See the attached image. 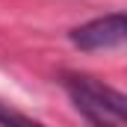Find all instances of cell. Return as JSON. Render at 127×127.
<instances>
[{"label": "cell", "instance_id": "obj_2", "mask_svg": "<svg viewBox=\"0 0 127 127\" xmlns=\"http://www.w3.org/2000/svg\"><path fill=\"white\" fill-rule=\"evenodd\" d=\"M124 12H109L103 18H95L89 24H80L77 30H71V44L80 47V50H109V47H118L124 41Z\"/></svg>", "mask_w": 127, "mask_h": 127}, {"label": "cell", "instance_id": "obj_3", "mask_svg": "<svg viewBox=\"0 0 127 127\" xmlns=\"http://www.w3.org/2000/svg\"><path fill=\"white\" fill-rule=\"evenodd\" d=\"M0 127H44V124L30 118V115H24V112H18V109H12L9 103L0 100Z\"/></svg>", "mask_w": 127, "mask_h": 127}, {"label": "cell", "instance_id": "obj_1", "mask_svg": "<svg viewBox=\"0 0 127 127\" xmlns=\"http://www.w3.org/2000/svg\"><path fill=\"white\" fill-rule=\"evenodd\" d=\"M62 86L77 112L92 127H127L124 115V95L115 92L112 86L100 83L89 74H65Z\"/></svg>", "mask_w": 127, "mask_h": 127}]
</instances>
